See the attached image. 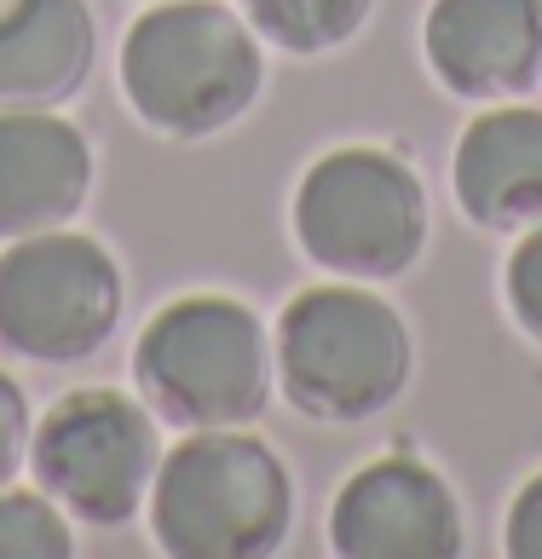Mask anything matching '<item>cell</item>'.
I'll use <instances>...</instances> for the list:
<instances>
[{"label":"cell","mask_w":542,"mask_h":559,"mask_svg":"<svg viewBox=\"0 0 542 559\" xmlns=\"http://www.w3.org/2000/svg\"><path fill=\"white\" fill-rule=\"evenodd\" d=\"M271 358L288 409L323 427H358L381 416L415 376V341L399 306L352 277L311 283L283 300Z\"/></svg>","instance_id":"cell-2"},{"label":"cell","mask_w":542,"mask_h":559,"mask_svg":"<svg viewBox=\"0 0 542 559\" xmlns=\"http://www.w3.org/2000/svg\"><path fill=\"white\" fill-rule=\"evenodd\" d=\"M144 513L174 559H266L295 531V479L260 432L202 427L162 450Z\"/></svg>","instance_id":"cell-3"},{"label":"cell","mask_w":542,"mask_h":559,"mask_svg":"<svg viewBox=\"0 0 542 559\" xmlns=\"http://www.w3.org/2000/svg\"><path fill=\"white\" fill-rule=\"evenodd\" d=\"M503 300H508V318L519 335L542 346V225L519 231L514 254L503 265Z\"/></svg>","instance_id":"cell-15"},{"label":"cell","mask_w":542,"mask_h":559,"mask_svg":"<svg viewBox=\"0 0 542 559\" xmlns=\"http://www.w3.org/2000/svg\"><path fill=\"white\" fill-rule=\"evenodd\" d=\"M329 548L341 559H456L468 548L462 502L415 450L352 467L329 502Z\"/></svg>","instance_id":"cell-8"},{"label":"cell","mask_w":542,"mask_h":559,"mask_svg":"<svg viewBox=\"0 0 542 559\" xmlns=\"http://www.w3.org/2000/svg\"><path fill=\"white\" fill-rule=\"evenodd\" d=\"M288 225H295L301 254L329 277L392 283L427 248V185L399 151L341 144L301 174Z\"/></svg>","instance_id":"cell-5"},{"label":"cell","mask_w":542,"mask_h":559,"mask_svg":"<svg viewBox=\"0 0 542 559\" xmlns=\"http://www.w3.org/2000/svg\"><path fill=\"white\" fill-rule=\"evenodd\" d=\"M98 24L87 0H0V110H58L87 87Z\"/></svg>","instance_id":"cell-12"},{"label":"cell","mask_w":542,"mask_h":559,"mask_svg":"<svg viewBox=\"0 0 542 559\" xmlns=\"http://www.w3.org/2000/svg\"><path fill=\"white\" fill-rule=\"evenodd\" d=\"M128 277L87 231H35L0 254V346L30 364H81L110 346Z\"/></svg>","instance_id":"cell-7"},{"label":"cell","mask_w":542,"mask_h":559,"mask_svg":"<svg viewBox=\"0 0 542 559\" xmlns=\"http://www.w3.org/2000/svg\"><path fill=\"white\" fill-rule=\"evenodd\" d=\"M93 139L58 110H0V242L58 231L93 197Z\"/></svg>","instance_id":"cell-10"},{"label":"cell","mask_w":542,"mask_h":559,"mask_svg":"<svg viewBox=\"0 0 542 559\" xmlns=\"http://www.w3.org/2000/svg\"><path fill=\"white\" fill-rule=\"evenodd\" d=\"M162 467V421L139 392L75 386L40 409L30 432L35 485L70 513V525L121 531L144 508Z\"/></svg>","instance_id":"cell-6"},{"label":"cell","mask_w":542,"mask_h":559,"mask_svg":"<svg viewBox=\"0 0 542 559\" xmlns=\"http://www.w3.org/2000/svg\"><path fill=\"white\" fill-rule=\"evenodd\" d=\"M271 329L237 295H179L144 318L133 341V386L156 421L179 432L255 427L271 404Z\"/></svg>","instance_id":"cell-4"},{"label":"cell","mask_w":542,"mask_h":559,"mask_svg":"<svg viewBox=\"0 0 542 559\" xmlns=\"http://www.w3.org/2000/svg\"><path fill=\"white\" fill-rule=\"evenodd\" d=\"M121 98L162 139H214L260 105L266 40L225 0H151L121 35Z\"/></svg>","instance_id":"cell-1"},{"label":"cell","mask_w":542,"mask_h":559,"mask_svg":"<svg viewBox=\"0 0 542 559\" xmlns=\"http://www.w3.org/2000/svg\"><path fill=\"white\" fill-rule=\"evenodd\" d=\"M503 554L514 559H542V467L514 490V502L503 513Z\"/></svg>","instance_id":"cell-17"},{"label":"cell","mask_w":542,"mask_h":559,"mask_svg":"<svg viewBox=\"0 0 542 559\" xmlns=\"http://www.w3.org/2000/svg\"><path fill=\"white\" fill-rule=\"evenodd\" d=\"M422 58L450 98H526L542 87V0H433Z\"/></svg>","instance_id":"cell-9"},{"label":"cell","mask_w":542,"mask_h":559,"mask_svg":"<svg viewBox=\"0 0 542 559\" xmlns=\"http://www.w3.org/2000/svg\"><path fill=\"white\" fill-rule=\"evenodd\" d=\"M75 531L70 513L47 490L0 485V559H70Z\"/></svg>","instance_id":"cell-14"},{"label":"cell","mask_w":542,"mask_h":559,"mask_svg":"<svg viewBox=\"0 0 542 559\" xmlns=\"http://www.w3.org/2000/svg\"><path fill=\"white\" fill-rule=\"evenodd\" d=\"M30 432H35V416H30L24 386L0 369V485H12L30 467Z\"/></svg>","instance_id":"cell-16"},{"label":"cell","mask_w":542,"mask_h":559,"mask_svg":"<svg viewBox=\"0 0 542 559\" xmlns=\"http://www.w3.org/2000/svg\"><path fill=\"white\" fill-rule=\"evenodd\" d=\"M450 191L479 231L519 237L542 225V110L503 98L468 116L450 156Z\"/></svg>","instance_id":"cell-11"},{"label":"cell","mask_w":542,"mask_h":559,"mask_svg":"<svg viewBox=\"0 0 542 559\" xmlns=\"http://www.w3.org/2000/svg\"><path fill=\"white\" fill-rule=\"evenodd\" d=\"M237 12L288 58H323L358 40L375 0H237Z\"/></svg>","instance_id":"cell-13"}]
</instances>
